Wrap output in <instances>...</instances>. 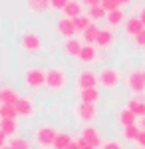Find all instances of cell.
<instances>
[{
	"instance_id": "cell-35",
	"label": "cell",
	"mask_w": 145,
	"mask_h": 149,
	"mask_svg": "<svg viewBox=\"0 0 145 149\" xmlns=\"http://www.w3.org/2000/svg\"><path fill=\"white\" fill-rule=\"evenodd\" d=\"M76 141L79 143V147H82V149H98V147H93L89 141H86V139L82 137V135H78V137H76Z\"/></svg>"
},
{
	"instance_id": "cell-26",
	"label": "cell",
	"mask_w": 145,
	"mask_h": 149,
	"mask_svg": "<svg viewBox=\"0 0 145 149\" xmlns=\"http://www.w3.org/2000/svg\"><path fill=\"white\" fill-rule=\"evenodd\" d=\"M98 36H100V26L93 22L88 30L82 34V40H84L86 44H96V42H98Z\"/></svg>"
},
{
	"instance_id": "cell-27",
	"label": "cell",
	"mask_w": 145,
	"mask_h": 149,
	"mask_svg": "<svg viewBox=\"0 0 145 149\" xmlns=\"http://www.w3.org/2000/svg\"><path fill=\"white\" fill-rule=\"evenodd\" d=\"M10 147L12 149H34V143L30 141V139L22 137V135H14V137H10Z\"/></svg>"
},
{
	"instance_id": "cell-4",
	"label": "cell",
	"mask_w": 145,
	"mask_h": 149,
	"mask_svg": "<svg viewBox=\"0 0 145 149\" xmlns=\"http://www.w3.org/2000/svg\"><path fill=\"white\" fill-rule=\"evenodd\" d=\"M74 117L78 123L84 125H91L96 119H98V103H84L78 102L74 105Z\"/></svg>"
},
{
	"instance_id": "cell-24",
	"label": "cell",
	"mask_w": 145,
	"mask_h": 149,
	"mask_svg": "<svg viewBox=\"0 0 145 149\" xmlns=\"http://www.w3.org/2000/svg\"><path fill=\"white\" fill-rule=\"evenodd\" d=\"M74 135L70 131H58V137H56V143H54V149H68L72 143H74Z\"/></svg>"
},
{
	"instance_id": "cell-9",
	"label": "cell",
	"mask_w": 145,
	"mask_h": 149,
	"mask_svg": "<svg viewBox=\"0 0 145 149\" xmlns=\"http://www.w3.org/2000/svg\"><path fill=\"white\" fill-rule=\"evenodd\" d=\"M14 105H16L18 115H20V117H24V119H30V117L36 113V102H34L30 95H22V93H20L18 102L14 103Z\"/></svg>"
},
{
	"instance_id": "cell-37",
	"label": "cell",
	"mask_w": 145,
	"mask_h": 149,
	"mask_svg": "<svg viewBox=\"0 0 145 149\" xmlns=\"http://www.w3.org/2000/svg\"><path fill=\"white\" fill-rule=\"evenodd\" d=\"M135 16H137V18H139V20H141V22L145 24V4H141V6L137 8V12H135Z\"/></svg>"
},
{
	"instance_id": "cell-40",
	"label": "cell",
	"mask_w": 145,
	"mask_h": 149,
	"mask_svg": "<svg viewBox=\"0 0 145 149\" xmlns=\"http://www.w3.org/2000/svg\"><path fill=\"white\" fill-rule=\"evenodd\" d=\"M119 2H121V6H123V4H131L133 0H119Z\"/></svg>"
},
{
	"instance_id": "cell-30",
	"label": "cell",
	"mask_w": 145,
	"mask_h": 149,
	"mask_svg": "<svg viewBox=\"0 0 145 149\" xmlns=\"http://www.w3.org/2000/svg\"><path fill=\"white\" fill-rule=\"evenodd\" d=\"M88 14L91 20H105V16H107V10L103 8V6H93V8H88Z\"/></svg>"
},
{
	"instance_id": "cell-23",
	"label": "cell",
	"mask_w": 145,
	"mask_h": 149,
	"mask_svg": "<svg viewBox=\"0 0 145 149\" xmlns=\"http://www.w3.org/2000/svg\"><path fill=\"white\" fill-rule=\"evenodd\" d=\"M18 97H20V93L16 92L14 88H8V86H4V88H0V103H14L18 102Z\"/></svg>"
},
{
	"instance_id": "cell-14",
	"label": "cell",
	"mask_w": 145,
	"mask_h": 149,
	"mask_svg": "<svg viewBox=\"0 0 145 149\" xmlns=\"http://www.w3.org/2000/svg\"><path fill=\"white\" fill-rule=\"evenodd\" d=\"M79 62L82 64H96L100 62V48L96 44H84L82 48V54H79Z\"/></svg>"
},
{
	"instance_id": "cell-11",
	"label": "cell",
	"mask_w": 145,
	"mask_h": 149,
	"mask_svg": "<svg viewBox=\"0 0 145 149\" xmlns=\"http://www.w3.org/2000/svg\"><path fill=\"white\" fill-rule=\"evenodd\" d=\"M82 137L86 139V141H89L93 147H98L100 149L101 145H103V133H101V129L100 127H93V125H86L84 129H82Z\"/></svg>"
},
{
	"instance_id": "cell-43",
	"label": "cell",
	"mask_w": 145,
	"mask_h": 149,
	"mask_svg": "<svg viewBox=\"0 0 145 149\" xmlns=\"http://www.w3.org/2000/svg\"><path fill=\"white\" fill-rule=\"evenodd\" d=\"M135 149H145V147H141V145H137V147H135Z\"/></svg>"
},
{
	"instance_id": "cell-28",
	"label": "cell",
	"mask_w": 145,
	"mask_h": 149,
	"mask_svg": "<svg viewBox=\"0 0 145 149\" xmlns=\"http://www.w3.org/2000/svg\"><path fill=\"white\" fill-rule=\"evenodd\" d=\"M74 20V24H76V30H78V34H84L86 30H88L89 26L93 24V20L89 18V14H82V16H78V18H72Z\"/></svg>"
},
{
	"instance_id": "cell-32",
	"label": "cell",
	"mask_w": 145,
	"mask_h": 149,
	"mask_svg": "<svg viewBox=\"0 0 145 149\" xmlns=\"http://www.w3.org/2000/svg\"><path fill=\"white\" fill-rule=\"evenodd\" d=\"M70 0H50V10L54 12H64V8L68 6Z\"/></svg>"
},
{
	"instance_id": "cell-17",
	"label": "cell",
	"mask_w": 145,
	"mask_h": 149,
	"mask_svg": "<svg viewBox=\"0 0 145 149\" xmlns=\"http://www.w3.org/2000/svg\"><path fill=\"white\" fill-rule=\"evenodd\" d=\"M117 121H119V125H121V127L133 125V123H137V115L131 111V107H129V105H123L121 109L117 111Z\"/></svg>"
},
{
	"instance_id": "cell-25",
	"label": "cell",
	"mask_w": 145,
	"mask_h": 149,
	"mask_svg": "<svg viewBox=\"0 0 145 149\" xmlns=\"http://www.w3.org/2000/svg\"><path fill=\"white\" fill-rule=\"evenodd\" d=\"M30 12H36V14H44V12L50 10V0H26Z\"/></svg>"
},
{
	"instance_id": "cell-22",
	"label": "cell",
	"mask_w": 145,
	"mask_h": 149,
	"mask_svg": "<svg viewBox=\"0 0 145 149\" xmlns=\"http://www.w3.org/2000/svg\"><path fill=\"white\" fill-rule=\"evenodd\" d=\"M105 22H107V26H109V28L123 26V22H125V14H123L121 8H119V10H112V12H107V16H105Z\"/></svg>"
},
{
	"instance_id": "cell-33",
	"label": "cell",
	"mask_w": 145,
	"mask_h": 149,
	"mask_svg": "<svg viewBox=\"0 0 145 149\" xmlns=\"http://www.w3.org/2000/svg\"><path fill=\"white\" fill-rule=\"evenodd\" d=\"M101 6L107 12H112V10H119L121 8V2L119 0H101Z\"/></svg>"
},
{
	"instance_id": "cell-44",
	"label": "cell",
	"mask_w": 145,
	"mask_h": 149,
	"mask_svg": "<svg viewBox=\"0 0 145 149\" xmlns=\"http://www.w3.org/2000/svg\"><path fill=\"white\" fill-rule=\"evenodd\" d=\"M143 78H145V68H143Z\"/></svg>"
},
{
	"instance_id": "cell-21",
	"label": "cell",
	"mask_w": 145,
	"mask_h": 149,
	"mask_svg": "<svg viewBox=\"0 0 145 149\" xmlns=\"http://www.w3.org/2000/svg\"><path fill=\"white\" fill-rule=\"evenodd\" d=\"M62 14L68 16V18H78V16H82V14H84V4H82V0H70Z\"/></svg>"
},
{
	"instance_id": "cell-10",
	"label": "cell",
	"mask_w": 145,
	"mask_h": 149,
	"mask_svg": "<svg viewBox=\"0 0 145 149\" xmlns=\"http://www.w3.org/2000/svg\"><path fill=\"white\" fill-rule=\"evenodd\" d=\"M56 32L58 36H62V38H74V36L78 34V30H76V24L72 18H68V16H62V18H58L56 22Z\"/></svg>"
},
{
	"instance_id": "cell-39",
	"label": "cell",
	"mask_w": 145,
	"mask_h": 149,
	"mask_svg": "<svg viewBox=\"0 0 145 149\" xmlns=\"http://www.w3.org/2000/svg\"><path fill=\"white\" fill-rule=\"evenodd\" d=\"M68 149H82V147H79V143H78V141L74 139V143H72V145H70V147H68Z\"/></svg>"
},
{
	"instance_id": "cell-38",
	"label": "cell",
	"mask_w": 145,
	"mask_h": 149,
	"mask_svg": "<svg viewBox=\"0 0 145 149\" xmlns=\"http://www.w3.org/2000/svg\"><path fill=\"white\" fill-rule=\"evenodd\" d=\"M137 145L145 147V129H141V133H139V137H137Z\"/></svg>"
},
{
	"instance_id": "cell-18",
	"label": "cell",
	"mask_w": 145,
	"mask_h": 149,
	"mask_svg": "<svg viewBox=\"0 0 145 149\" xmlns=\"http://www.w3.org/2000/svg\"><path fill=\"white\" fill-rule=\"evenodd\" d=\"M20 131V123L18 119H2L0 121V133H4L6 137H14Z\"/></svg>"
},
{
	"instance_id": "cell-8",
	"label": "cell",
	"mask_w": 145,
	"mask_h": 149,
	"mask_svg": "<svg viewBox=\"0 0 145 149\" xmlns=\"http://www.w3.org/2000/svg\"><path fill=\"white\" fill-rule=\"evenodd\" d=\"M76 90H88V88H98L100 86V72H96V70H79L78 74H76Z\"/></svg>"
},
{
	"instance_id": "cell-5",
	"label": "cell",
	"mask_w": 145,
	"mask_h": 149,
	"mask_svg": "<svg viewBox=\"0 0 145 149\" xmlns=\"http://www.w3.org/2000/svg\"><path fill=\"white\" fill-rule=\"evenodd\" d=\"M20 46L26 54H30V56H36V54H40L42 50H44V44H42V38L38 32H34V30H26L20 38Z\"/></svg>"
},
{
	"instance_id": "cell-20",
	"label": "cell",
	"mask_w": 145,
	"mask_h": 149,
	"mask_svg": "<svg viewBox=\"0 0 145 149\" xmlns=\"http://www.w3.org/2000/svg\"><path fill=\"white\" fill-rule=\"evenodd\" d=\"M127 105L131 107V111H133L139 119L145 117V95H133V97L127 102Z\"/></svg>"
},
{
	"instance_id": "cell-31",
	"label": "cell",
	"mask_w": 145,
	"mask_h": 149,
	"mask_svg": "<svg viewBox=\"0 0 145 149\" xmlns=\"http://www.w3.org/2000/svg\"><path fill=\"white\" fill-rule=\"evenodd\" d=\"M100 149H123V141L121 139H115V137H109L103 141V145Z\"/></svg>"
},
{
	"instance_id": "cell-12",
	"label": "cell",
	"mask_w": 145,
	"mask_h": 149,
	"mask_svg": "<svg viewBox=\"0 0 145 149\" xmlns=\"http://www.w3.org/2000/svg\"><path fill=\"white\" fill-rule=\"evenodd\" d=\"M84 40H79V38H68L66 42H64V54L68 58H72V60H79V54H82V48H84Z\"/></svg>"
},
{
	"instance_id": "cell-6",
	"label": "cell",
	"mask_w": 145,
	"mask_h": 149,
	"mask_svg": "<svg viewBox=\"0 0 145 149\" xmlns=\"http://www.w3.org/2000/svg\"><path fill=\"white\" fill-rule=\"evenodd\" d=\"M121 72L115 66H103L100 70V86L105 90H115L121 84Z\"/></svg>"
},
{
	"instance_id": "cell-19",
	"label": "cell",
	"mask_w": 145,
	"mask_h": 149,
	"mask_svg": "<svg viewBox=\"0 0 145 149\" xmlns=\"http://www.w3.org/2000/svg\"><path fill=\"white\" fill-rule=\"evenodd\" d=\"M139 133H141V125H137V123L121 127V139H123V141H127V143H137Z\"/></svg>"
},
{
	"instance_id": "cell-16",
	"label": "cell",
	"mask_w": 145,
	"mask_h": 149,
	"mask_svg": "<svg viewBox=\"0 0 145 149\" xmlns=\"http://www.w3.org/2000/svg\"><path fill=\"white\" fill-rule=\"evenodd\" d=\"M78 102L84 103H98L100 102V90L98 88H88V90H76Z\"/></svg>"
},
{
	"instance_id": "cell-7",
	"label": "cell",
	"mask_w": 145,
	"mask_h": 149,
	"mask_svg": "<svg viewBox=\"0 0 145 149\" xmlns=\"http://www.w3.org/2000/svg\"><path fill=\"white\" fill-rule=\"evenodd\" d=\"M125 88L133 95H145V78H143V70H129L125 76Z\"/></svg>"
},
{
	"instance_id": "cell-41",
	"label": "cell",
	"mask_w": 145,
	"mask_h": 149,
	"mask_svg": "<svg viewBox=\"0 0 145 149\" xmlns=\"http://www.w3.org/2000/svg\"><path fill=\"white\" fill-rule=\"evenodd\" d=\"M0 149H12V147H10V143H6V145H0Z\"/></svg>"
},
{
	"instance_id": "cell-34",
	"label": "cell",
	"mask_w": 145,
	"mask_h": 149,
	"mask_svg": "<svg viewBox=\"0 0 145 149\" xmlns=\"http://www.w3.org/2000/svg\"><path fill=\"white\" fill-rule=\"evenodd\" d=\"M131 40H133V44H135L137 48H145V28H143V30H141L137 36H135V38H131Z\"/></svg>"
},
{
	"instance_id": "cell-3",
	"label": "cell",
	"mask_w": 145,
	"mask_h": 149,
	"mask_svg": "<svg viewBox=\"0 0 145 149\" xmlns=\"http://www.w3.org/2000/svg\"><path fill=\"white\" fill-rule=\"evenodd\" d=\"M22 81L24 86H26V90H42L46 88V70L40 68V66H30V68H26L22 76Z\"/></svg>"
},
{
	"instance_id": "cell-42",
	"label": "cell",
	"mask_w": 145,
	"mask_h": 149,
	"mask_svg": "<svg viewBox=\"0 0 145 149\" xmlns=\"http://www.w3.org/2000/svg\"><path fill=\"white\" fill-rule=\"evenodd\" d=\"M141 129H145V117H141Z\"/></svg>"
},
{
	"instance_id": "cell-2",
	"label": "cell",
	"mask_w": 145,
	"mask_h": 149,
	"mask_svg": "<svg viewBox=\"0 0 145 149\" xmlns=\"http://www.w3.org/2000/svg\"><path fill=\"white\" fill-rule=\"evenodd\" d=\"M68 86V72L62 66H52L46 70V90L62 92Z\"/></svg>"
},
{
	"instance_id": "cell-13",
	"label": "cell",
	"mask_w": 145,
	"mask_h": 149,
	"mask_svg": "<svg viewBox=\"0 0 145 149\" xmlns=\"http://www.w3.org/2000/svg\"><path fill=\"white\" fill-rule=\"evenodd\" d=\"M113 44H115V34H113V28H109V26L100 28V36H98L96 46L100 48V50H112Z\"/></svg>"
},
{
	"instance_id": "cell-29",
	"label": "cell",
	"mask_w": 145,
	"mask_h": 149,
	"mask_svg": "<svg viewBox=\"0 0 145 149\" xmlns=\"http://www.w3.org/2000/svg\"><path fill=\"white\" fill-rule=\"evenodd\" d=\"M0 117L2 119H18L20 115L16 111V105H12V103H0Z\"/></svg>"
},
{
	"instance_id": "cell-36",
	"label": "cell",
	"mask_w": 145,
	"mask_h": 149,
	"mask_svg": "<svg viewBox=\"0 0 145 149\" xmlns=\"http://www.w3.org/2000/svg\"><path fill=\"white\" fill-rule=\"evenodd\" d=\"M82 4L86 8H93V6H101V0H82Z\"/></svg>"
},
{
	"instance_id": "cell-15",
	"label": "cell",
	"mask_w": 145,
	"mask_h": 149,
	"mask_svg": "<svg viewBox=\"0 0 145 149\" xmlns=\"http://www.w3.org/2000/svg\"><path fill=\"white\" fill-rule=\"evenodd\" d=\"M121 28H123V34H125V36H129V38H135V36H137V34H139V32H141V30L145 28V24L133 14L131 18H127V20L123 22Z\"/></svg>"
},
{
	"instance_id": "cell-1",
	"label": "cell",
	"mask_w": 145,
	"mask_h": 149,
	"mask_svg": "<svg viewBox=\"0 0 145 149\" xmlns=\"http://www.w3.org/2000/svg\"><path fill=\"white\" fill-rule=\"evenodd\" d=\"M58 137V129L50 123H40L34 129V143L38 149H54Z\"/></svg>"
}]
</instances>
